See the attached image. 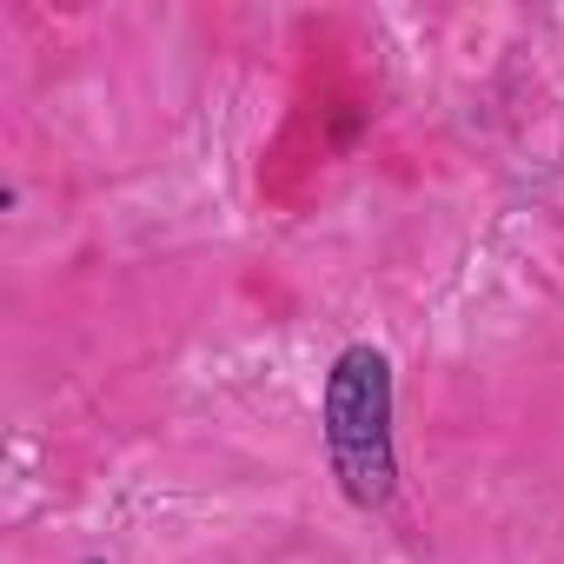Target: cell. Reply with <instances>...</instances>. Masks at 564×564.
I'll return each instance as SVG.
<instances>
[{
  "label": "cell",
  "mask_w": 564,
  "mask_h": 564,
  "mask_svg": "<svg viewBox=\"0 0 564 564\" xmlns=\"http://www.w3.org/2000/svg\"><path fill=\"white\" fill-rule=\"evenodd\" d=\"M326 471L352 511H386L399 498V379L386 346L352 339L333 352L319 386Z\"/></svg>",
  "instance_id": "6da1fadb"
},
{
  "label": "cell",
  "mask_w": 564,
  "mask_h": 564,
  "mask_svg": "<svg viewBox=\"0 0 564 564\" xmlns=\"http://www.w3.org/2000/svg\"><path fill=\"white\" fill-rule=\"evenodd\" d=\"M80 564H107V557H80Z\"/></svg>",
  "instance_id": "7a4b0ae2"
}]
</instances>
